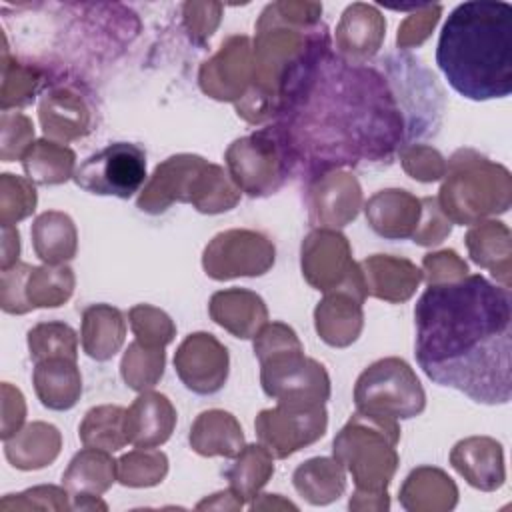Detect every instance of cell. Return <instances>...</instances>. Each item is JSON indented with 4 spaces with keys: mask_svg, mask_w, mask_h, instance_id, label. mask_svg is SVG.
Listing matches in <instances>:
<instances>
[{
    "mask_svg": "<svg viewBox=\"0 0 512 512\" xmlns=\"http://www.w3.org/2000/svg\"><path fill=\"white\" fill-rule=\"evenodd\" d=\"M278 130L294 170L310 162L320 172L362 160H386L404 140L402 106L382 72L350 64L326 48L286 98Z\"/></svg>",
    "mask_w": 512,
    "mask_h": 512,
    "instance_id": "obj_1",
    "label": "cell"
},
{
    "mask_svg": "<svg viewBox=\"0 0 512 512\" xmlns=\"http://www.w3.org/2000/svg\"><path fill=\"white\" fill-rule=\"evenodd\" d=\"M414 322L416 360L432 382L480 404L510 402V288L482 274L430 284L414 306Z\"/></svg>",
    "mask_w": 512,
    "mask_h": 512,
    "instance_id": "obj_2",
    "label": "cell"
},
{
    "mask_svg": "<svg viewBox=\"0 0 512 512\" xmlns=\"http://www.w3.org/2000/svg\"><path fill=\"white\" fill-rule=\"evenodd\" d=\"M436 64L468 100L506 98L512 92V6L500 0L458 4L442 26Z\"/></svg>",
    "mask_w": 512,
    "mask_h": 512,
    "instance_id": "obj_3",
    "label": "cell"
},
{
    "mask_svg": "<svg viewBox=\"0 0 512 512\" xmlns=\"http://www.w3.org/2000/svg\"><path fill=\"white\" fill-rule=\"evenodd\" d=\"M260 382L266 396L286 404H324L330 378L320 362L304 356L296 332L284 322H266L254 336Z\"/></svg>",
    "mask_w": 512,
    "mask_h": 512,
    "instance_id": "obj_4",
    "label": "cell"
},
{
    "mask_svg": "<svg viewBox=\"0 0 512 512\" xmlns=\"http://www.w3.org/2000/svg\"><path fill=\"white\" fill-rule=\"evenodd\" d=\"M438 206L450 222L478 224L510 208V172L472 148L456 150L446 162Z\"/></svg>",
    "mask_w": 512,
    "mask_h": 512,
    "instance_id": "obj_5",
    "label": "cell"
},
{
    "mask_svg": "<svg viewBox=\"0 0 512 512\" xmlns=\"http://www.w3.org/2000/svg\"><path fill=\"white\" fill-rule=\"evenodd\" d=\"M398 420L354 412L332 444L334 460L342 464L358 494L388 496L386 488L398 468Z\"/></svg>",
    "mask_w": 512,
    "mask_h": 512,
    "instance_id": "obj_6",
    "label": "cell"
},
{
    "mask_svg": "<svg viewBox=\"0 0 512 512\" xmlns=\"http://www.w3.org/2000/svg\"><path fill=\"white\" fill-rule=\"evenodd\" d=\"M354 404L358 412L408 420L426 408V394L410 364L390 356L372 362L358 376Z\"/></svg>",
    "mask_w": 512,
    "mask_h": 512,
    "instance_id": "obj_7",
    "label": "cell"
},
{
    "mask_svg": "<svg viewBox=\"0 0 512 512\" xmlns=\"http://www.w3.org/2000/svg\"><path fill=\"white\" fill-rule=\"evenodd\" d=\"M226 164L240 192L254 198L274 194L294 170L276 124L234 140L226 150Z\"/></svg>",
    "mask_w": 512,
    "mask_h": 512,
    "instance_id": "obj_8",
    "label": "cell"
},
{
    "mask_svg": "<svg viewBox=\"0 0 512 512\" xmlns=\"http://www.w3.org/2000/svg\"><path fill=\"white\" fill-rule=\"evenodd\" d=\"M302 276L310 286L328 292H346L364 304L366 284L360 264L352 260L348 238L332 228H316L302 240Z\"/></svg>",
    "mask_w": 512,
    "mask_h": 512,
    "instance_id": "obj_9",
    "label": "cell"
},
{
    "mask_svg": "<svg viewBox=\"0 0 512 512\" xmlns=\"http://www.w3.org/2000/svg\"><path fill=\"white\" fill-rule=\"evenodd\" d=\"M74 290V272L70 266L46 264L30 266L16 262L2 270L0 304L8 314H26L34 308L62 306Z\"/></svg>",
    "mask_w": 512,
    "mask_h": 512,
    "instance_id": "obj_10",
    "label": "cell"
},
{
    "mask_svg": "<svg viewBox=\"0 0 512 512\" xmlns=\"http://www.w3.org/2000/svg\"><path fill=\"white\" fill-rule=\"evenodd\" d=\"M74 182L90 194L130 198L146 182V152L130 142L108 144L76 168Z\"/></svg>",
    "mask_w": 512,
    "mask_h": 512,
    "instance_id": "obj_11",
    "label": "cell"
},
{
    "mask_svg": "<svg viewBox=\"0 0 512 512\" xmlns=\"http://www.w3.org/2000/svg\"><path fill=\"white\" fill-rule=\"evenodd\" d=\"M328 426L324 404L278 402L256 416L254 428L262 446L274 458H288L304 446L320 440Z\"/></svg>",
    "mask_w": 512,
    "mask_h": 512,
    "instance_id": "obj_12",
    "label": "cell"
},
{
    "mask_svg": "<svg viewBox=\"0 0 512 512\" xmlns=\"http://www.w3.org/2000/svg\"><path fill=\"white\" fill-rule=\"evenodd\" d=\"M274 244L254 230H226L204 248L202 266L214 280L262 276L274 266Z\"/></svg>",
    "mask_w": 512,
    "mask_h": 512,
    "instance_id": "obj_13",
    "label": "cell"
},
{
    "mask_svg": "<svg viewBox=\"0 0 512 512\" xmlns=\"http://www.w3.org/2000/svg\"><path fill=\"white\" fill-rule=\"evenodd\" d=\"M254 80V50L248 36H230L220 50L202 64L200 88L216 100L240 102L252 88Z\"/></svg>",
    "mask_w": 512,
    "mask_h": 512,
    "instance_id": "obj_14",
    "label": "cell"
},
{
    "mask_svg": "<svg viewBox=\"0 0 512 512\" xmlns=\"http://www.w3.org/2000/svg\"><path fill=\"white\" fill-rule=\"evenodd\" d=\"M228 350L214 334H188L174 354V368L182 384L202 396L222 390L228 378Z\"/></svg>",
    "mask_w": 512,
    "mask_h": 512,
    "instance_id": "obj_15",
    "label": "cell"
},
{
    "mask_svg": "<svg viewBox=\"0 0 512 512\" xmlns=\"http://www.w3.org/2000/svg\"><path fill=\"white\" fill-rule=\"evenodd\" d=\"M362 190L348 172L318 174L308 188L310 224L318 228H340L358 216Z\"/></svg>",
    "mask_w": 512,
    "mask_h": 512,
    "instance_id": "obj_16",
    "label": "cell"
},
{
    "mask_svg": "<svg viewBox=\"0 0 512 512\" xmlns=\"http://www.w3.org/2000/svg\"><path fill=\"white\" fill-rule=\"evenodd\" d=\"M208 160L196 154H176L156 166L148 184L140 192L138 208L148 214L164 212L172 202H188L194 180Z\"/></svg>",
    "mask_w": 512,
    "mask_h": 512,
    "instance_id": "obj_17",
    "label": "cell"
},
{
    "mask_svg": "<svg viewBox=\"0 0 512 512\" xmlns=\"http://www.w3.org/2000/svg\"><path fill=\"white\" fill-rule=\"evenodd\" d=\"M386 36V20L372 4H350L336 26V48L342 60L350 64H366L382 46Z\"/></svg>",
    "mask_w": 512,
    "mask_h": 512,
    "instance_id": "obj_18",
    "label": "cell"
},
{
    "mask_svg": "<svg viewBox=\"0 0 512 512\" xmlns=\"http://www.w3.org/2000/svg\"><path fill=\"white\" fill-rule=\"evenodd\" d=\"M176 426L172 402L160 394L144 390L130 404L124 418L128 444L136 448H156L164 444Z\"/></svg>",
    "mask_w": 512,
    "mask_h": 512,
    "instance_id": "obj_19",
    "label": "cell"
},
{
    "mask_svg": "<svg viewBox=\"0 0 512 512\" xmlns=\"http://www.w3.org/2000/svg\"><path fill=\"white\" fill-rule=\"evenodd\" d=\"M364 212L370 228L378 236L402 240L414 236L422 216V202L408 190L390 188L374 194L366 202Z\"/></svg>",
    "mask_w": 512,
    "mask_h": 512,
    "instance_id": "obj_20",
    "label": "cell"
},
{
    "mask_svg": "<svg viewBox=\"0 0 512 512\" xmlns=\"http://www.w3.org/2000/svg\"><path fill=\"white\" fill-rule=\"evenodd\" d=\"M366 294L386 302H406L422 282V270L406 260L390 254H374L360 262Z\"/></svg>",
    "mask_w": 512,
    "mask_h": 512,
    "instance_id": "obj_21",
    "label": "cell"
},
{
    "mask_svg": "<svg viewBox=\"0 0 512 512\" xmlns=\"http://www.w3.org/2000/svg\"><path fill=\"white\" fill-rule=\"evenodd\" d=\"M450 464L478 490L492 492L504 484L502 444L488 436L460 440L450 452Z\"/></svg>",
    "mask_w": 512,
    "mask_h": 512,
    "instance_id": "obj_22",
    "label": "cell"
},
{
    "mask_svg": "<svg viewBox=\"0 0 512 512\" xmlns=\"http://www.w3.org/2000/svg\"><path fill=\"white\" fill-rule=\"evenodd\" d=\"M208 312L212 320L236 338H254L268 320L264 300L246 288H228L212 294Z\"/></svg>",
    "mask_w": 512,
    "mask_h": 512,
    "instance_id": "obj_23",
    "label": "cell"
},
{
    "mask_svg": "<svg viewBox=\"0 0 512 512\" xmlns=\"http://www.w3.org/2000/svg\"><path fill=\"white\" fill-rule=\"evenodd\" d=\"M314 324L328 346L346 348L362 332V302L346 292H328L314 310Z\"/></svg>",
    "mask_w": 512,
    "mask_h": 512,
    "instance_id": "obj_24",
    "label": "cell"
},
{
    "mask_svg": "<svg viewBox=\"0 0 512 512\" xmlns=\"http://www.w3.org/2000/svg\"><path fill=\"white\" fill-rule=\"evenodd\" d=\"M32 380L38 400L50 410H70L82 394V376L76 360L70 358L36 362Z\"/></svg>",
    "mask_w": 512,
    "mask_h": 512,
    "instance_id": "obj_25",
    "label": "cell"
},
{
    "mask_svg": "<svg viewBox=\"0 0 512 512\" xmlns=\"http://www.w3.org/2000/svg\"><path fill=\"white\" fill-rule=\"evenodd\" d=\"M40 124L46 136L68 142L90 130V114L84 100L74 90L56 88L40 102Z\"/></svg>",
    "mask_w": 512,
    "mask_h": 512,
    "instance_id": "obj_26",
    "label": "cell"
},
{
    "mask_svg": "<svg viewBox=\"0 0 512 512\" xmlns=\"http://www.w3.org/2000/svg\"><path fill=\"white\" fill-rule=\"evenodd\" d=\"M190 446L200 456L236 458L244 448V432L230 412L206 410L190 428Z\"/></svg>",
    "mask_w": 512,
    "mask_h": 512,
    "instance_id": "obj_27",
    "label": "cell"
},
{
    "mask_svg": "<svg viewBox=\"0 0 512 512\" xmlns=\"http://www.w3.org/2000/svg\"><path fill=\"white\" fill-rule=\"evenodd\" d=\"M126 322L118 308L110 304H92L82 312V348L98 360H110L124 344Z\"/></svg>",
    "mask_w": 512,
    "mask_h": 512,
    "instance_id": "obj_28",
    "label": "cell"
},
{
    "mask_svg": "<svg viewBox=\"0 0 512 512\" xmlns=\"http://www.w3.org/2000/svg\"><path fill=\"white\" fill-rule=\"evenodd\" d=\"M470 258L492 272L502 286L510 288V230L504 222H478L466 234Z\"/></svg>",
    "mask_w": 512,
    "mask_h": 512,
    "instance_id": "obj_29",
    "label": "cell"
},
{
    "mask_svg": "<svg viewBox=\"0 0 512 512\" xmlns=\"http://www.w3.org/2000/svg\"><path fill=\"white\" fill-rule=\"evenodd\" d=\"M60 452V432L46 422H32L4 440V454L14 468L38 470L48 466Z\"/></svg>",
    "mask_w": 512,
    "mask_h": 512,
    "instance_id": "obj_30",
    "label": "cell"
},
{
    "mask_svg": "<svg viewBox=\"0 0 512 512\" xmlns=\"http://www.w3.org/2000/svg\"><path fill=\"white\" fill-rule=\"evenodd\" d=\"M34 252L46 264L58 266L76 256L78 234L72 218L64 212L50 210L40 214L32 224Z\"/></svg>",
    "mask_w": 512,
    "mask_h": 512,
    "instance_id": "obj_31",
    "label": "cell"
},
{
    "mask_svg": "<svg viewBox=\"0 0 512 512\" xmlns=\"http://www.w3.org/2000/svg\"><path fill=\"white\" fill-rule=\"evenodd\" d=\"M116 480V462L110 452L88 448L80 450L62 474V484L72 496H98L106 492Z\"/></svg>",
    "mask_w": 512,
    "mask_h": 512,
    "instance_id": "obj_32",
    "label": "cell"
},
{
    "mask_svg": "<svg viewBox=\"0 0 512 512\" xmlns=\"http://www.w3.org/2000/svg\"><path fill=\"white\" fill-rule=\"evenodd\" d=\"M294 488L310 504H330L338 500L346 488L342 464L332 458H312L294 470Z\"/></svg>",
    "mask_w": 512,
    "mask_h": 512,
    "instance_id": "obj_33",
    "label": "cell"
},
{
    "mask_svg": "<svg viewBox=\"0 0 512 512\" xmlns=\"http://www.w3.org/2000/svg\"><path fill=\"white\" fill-rule=\"evenodd\" d=\"M20 160L28 180L36 184H62L68 178H74L76 172V154L66 144L52 140L32 142Z\"/></svg>",
    "mask_w": 512,
    "mask_h": 512,
    "instance_id": "obj_34",
    "label": "cell"
},
{
    "mask_svg": "<svg viewBox=\"0 0 512 512\" xmlns=\"http://www.w3.org/2000/svg\"><path fill=\"white\" fill-rule=\"evenodd\" d=\"M430 496H436L442 508L450 510L456 506L458 488L442 470L420 466L406 478L400 490V502L406 510H430Z\"/></svg>",
    "mask_w": 512,
    "mask_h": 512,
    "instance_id": "obj_35",
    "label": "cell"
},
{
    "mask_svg": "<svg viewBox=\"0 0 512 512\" xmlns=\"http://www.w3.org/2000/svg\"><path fill=\"white\" fill-rule=\"evenodd\" d=\"M272 454L262 444H248L236 456V462L230 470H226V478L230 482V490L242 500H252L258 490L270 480L274 474Z\"/></svg>",
    "mask_w": 512,
    "mask_h": 512,
    "instance_id": "obj_36",
    "label": "cell"
},
{
    "mask_svg": "<svg viewBox=\"0 0 512 512\" xmlns=\"http://www.w3.org/2000/svg\"><path fill=\"white\" fill-rule=\"evenodd\" d=\"M124 418L126 410L122 406L104 404L90 408L80 424L78 436L88 448L116 452L128 444Z\"/></svg>",
    "mask_w": 512,
    "mask_h": 512,
    "instance_id": "obj_37",
    "label": "cell"
},
{
    "mask_svg": "<svg viewBox=\"0 0 512 512\" xmlns=\"http://www.w3.org/2000/svg\"><path fill=\"white\" fill-rule=\"evenodd\" d=\"M164 364H166L164 348L146 346L134 340L122 356L120 372L126 386H130L132 390L144 392L158 384V380L164 374Z\"/></svg>",
    "mask_w": 512,
    "mask_h": 512,
    "instance_id": "obj_38",
    "label": "cell"
},
{
    "mask_svg": "<svg viewBox=\"0 0 512 512\" xmlns=\"http://www.w3.org/2000/svg\"><path fill=\"white\" fill-rule=\"evenodd\" d=\"M28 348L34 362L46 358H70L76 360L78 336L74 328L64 322H40L28 330Z\"/></svg>",
    "mask_w": 512,
    "mask_h": 512,
    "instance_id": "obj_39",
    "label": "cell"
},
{
    "mask_svg": "<svg viewBox=\"0 0 512 512\" xmlns=\"http://www.w3.org/2000/svg\"><path fill=\"white\" fill-rule=\"evenodd\" d=\"M168 472V458L154 448H138L116 462V480L124 486L142 488L162 482Z\"/></svg>",
    "mask_w": 512,
    "mask_h": 512,
    "instance_id": "obj_40",
    "label": "cell"
},
{
    "mask_svg": "<svg viewBox=\"0 0 512 512\" xmlns=\"http://www.w3.org/2000/svg\"><path fill=\"white\" fill-rule=\"evenodd\" d=\"M128 320L136 340L146 346L164 348L166 344L172 342L176 334V326L172 318L164 310L150 304H138L130 308Z\"/></svg>",
    "mask_w": 512,
    "mask_h": 512,
    "instance_id": "obj_41",
    "label": "cell"
},
{
    "mask_svg": "<svg viewBox=\"0 0 512 512\" xmlns=\"http://www.w3.org/2000/svg\"><path fill=\"white\" fill-rule=\"evenodd\" d=\"M0 218L2 226H14V222L30 216L36 208V188L32 180L2 174L0 178Z\"/></svg>",
    "mask_w": 512,
    "mask_h": 512,
    "instance_id": "obj_42",
    "label": "cell"
},
{
    "mask_svg": "<svg viewBox=\"0 0 512 512\" xmlns=\"http://www.w3.org/2000/svg\"><path fill=\"white\" fill-rule=\"evenodd\" d=\"M400 162L420 182H434L446 174V160L436 148L426 144H406L400 148Z\"/></svg>",
    "mask_w": 512,
    "mask_h": 512,
    "instance_id": "obj_43",
    "label": "cell"
},
{
    "mask_svg": "<svg viewBox=\"0 0 512 512\" xmlns=\"http://www.w3.org/2000/svg\"><path fill=\"white\" fill-rule=\"evenodd\" d=\"M4 68L14 74L4 72V82H2V110L6 112L10 106H24L34 100V94L38 90V76L34 70L16 64H8L4 58Z\"/></svg>",
    "mask_w": 512,
    "mask_h": 512,
    "instance_id": "obj_44",
    "label": "cell"
},
{
    "mask_svg": "<svg viewBox=\"0 0 512 512\" xmlns=\"http://www.w3.org/2000/svg\"><path fill=\"white\" fill-rule=\"evenodd\" d=\"M420 202H422V216H420L418 228H416L412 238L420 246L440 244L450 234L452 222L440 210L436 198L426 196V198H420Z\"/></svg>",
    "mask_w": 512,
    "mask_h": 512,
    "instance_id": "obj_45",
    "label": "cell"
},
{
    "mask_svg": "<svg viewBox=\"0 0 512 512\" xmlns=\"http://www.w3.org/2000/svg\"><path fill=\"white\" fill-rule=\"evenodd\" d=\"M422 274L428 286L456 282L468 274V266L454 250H440L424 256Z\"/></svg>",
    "mask_w": 512,
    "mask_h": 512,
    "instance_id": "obj_46",
    "label": "cell"
},
{
    "mask_svg": "<svg viewBox=\"0 0 512 512\" xmlns=\"http://www.w3.org/2000/svg\"><path fill=\"white\" fill-rule=\"evenodd\" d=\"M440 12H442V6L436 4V6H424L414 14H410L398 28V36H396L398 46L400 48L420 46L438 24Z\"/></svg>",
    "mask_w": 512,
    "mask_h": 512,
    "instance_id": "obj_47",
    "label": "cell"
},
{
    "mask_svg": "<svg viewBox=\"0 0 512 512\" xmlns=\"http://www.w3.org/2000/svg\"><path fill=\"white\" fill-rule=\"evenodd\" d=\"M222 4L214 2H188L184 4V22L194 42H204L212 36L220 22Z\"/></svg>",
    "mask_w": 512,
    "mask_h": 512,
    "instance_id": "obj_48",
    "label": "cell"
},
{
    "mask_svg": "<svg viewBox=\"0 0 512 512\" xmlns=\"http://www.w3.org/2000/svg\"><path fill=\"white\" fill-rule=\"evenodd\" d=\"M2 270L14 266L20 254V234L14 226H2Z\"/></svg>",
    "mask_w": 512,
    "mask_h": 512,
    "instance_id": "obj_49",
    "label": "cell"
}]
</instances>
